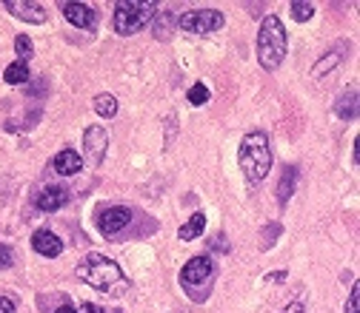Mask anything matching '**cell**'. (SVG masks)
Listing matches in <instances>:
<instances>
[{
    "instance_id": "obj_5",
    "label": "cell",
    "mask_w": 360,
    "mask_h": 313,
    "mask_svg": "<svg viewBox=\"0 0 360 313\" xmlns=\"http://www.w3.org/2000/svg\"><path fill=\"white\" fill-rule=\"evenodd\" d=\"M177 26L189 31V35H212L223 26V15L215 9H197V12H183L177 17Z\"/></svg>"
},
{
    "instance_id": "obj_7",
    "label": "cell",
    "mask_w": 360,
    "mask_h": 313,
    "mask_svg": "<svg viewBox=\"0 0 360 313\" xmlns=\"http://www.w3.org/2000/svg\"><path fill=\"white\" fill-rule=\"evenodd\" d=\"M132 223V211L123 208V205H114V208H106L100 216H98V228L106 234V236H114L120 234L126 225Z\"/></svg>"
},
{
    "instance_id": "obj_20",
    "label": "cell",
    "mask_w": 360,
    "mask_h": 313,
    "mask_svg": "<svg viewBox=\"0 0 360 313\" xmlns=\"http://www.w3.org/2000/svg\"><path fill=\"white\" fill-rule=\"evenodd\" d=\"M294 182H297V171H294V168H289V171H286V177H283V185H278V197H280V202H286V200L292 197Z\"/></svg>"
},
{
    "instance_id": "obj_19",
    "label": "cell",
    "mask_w": 360,
    "mask_h": 313,
    "mask_svg": "<svg viewBox=\"0 0 360 313\" xmlns=\"http://www.w3.org/2000/svg\"><path fill=\"white\" fill-rule=\"evenodd\" d=\"M169 17H172L169 12H163V15L155 17V38H158V40H166V38L172 35V20H169Z\"/></svg>"
},
{
    "instance_id": "obj_27",
    "label": "cell",
    "mask_w": 360,
    "mask_h": 313,
    "mask_svg": "<svg viewBox=\"0 0 360 313\" xmlns=\"http://www.w3.org/2000/svg\"><path fill=\"white\" fill-rule=\"evenodd\" d=\"M0 313H15V302L6 299V296H0Z\"/></svg>"
},
{
    "instance_id": "obj_17",
    "label": "cell",
    "mask_w": 360,
    "mask_h": 313,
    "mask_svg": "<svg viewBox=\"0 0 360 313\" xmlns=\"http://www.w3.org/2000/svg\"><path fill=\"white\" fill-rule=\"evenodd\" d=\"M95 111L100 117H114L117 114V100L112 97V94H98L95 97Z\"/></svg>"
},
{
    "instance_id": "obj_12",
    "label": "cell",
    "mask_w": 360,
    "mask_h": 313,
    "mask_svg": "<svg viewBox=\"0 0 360 313\" xmlns=\"http://www.w3.org/2000/svg\"><path fill=\"white\" fill-rule=\"evenodd\" d=\"M52 168H54L60 177H75V174L83 168V156H80L75 148H63V151L54 156Z\"/></svg>"
},
{
    "instance_id": "obj_11",
    "label": "cell",
    "mask_w": 360,
    "mask_h": 313,
    "mask_svg": "<svg viewBox=\"0 0 360 313\" xmlns=\"http://www.w3.org/2000/svg\"><path fill=\"white\" fill-rule=\"evenodd\" d=\"M6 12L9 15H15L17 20H26V23H43L46 20V12H43V6L40 3H23V0H9L6 3Z\"/></svg>"
},
{
    "instance_id": "obj_10",
    "label": "cell",
    "mask_w": 360,
    "mask_h": 313,
    "mask_svg": "<svg viewBox=\"0 0 360 313\" xmlns=\"http://www.w3.org/2000/svg\"><path fill=\"white\" fill-rule=\"evenodd\" d=\"M63 15L77 29H98V15L86 3H63Z\"/></svg>"
},
{
    "instance_id": "obj_3",
    "label": "cell",
    "mask_w": 360,
    "mask_h": 313,
    "mask_svg": "<svg viewBox=\"0 0 360 313\" xmlns=\"http://www.w3.org/2000/svg\"><path fill=\"white\" fill-rule=\"evenodd\" d=\"M286 57V29L278 15H266L257 31V63L266 72H275Z\"/></svg>"
},
{
    "instance_id": "obj_13",
    "label": "cell",
    "mask_w": 360,
    "mask_h": 313,
    "mask_svg": "<svg viewBox=\"0 0 360 313\" xmlns=\"http://www.w3.org/2000/svg\"><path fill=\"white\" fill-rule=\"evenodd\" d=\"M32 248L38 250L40 257H49V259L63 254V242H60V236H54L52 231H38L32 236Z\"/></svg>"
},
{
    "instance_id": "obj_26",
    "label": "cell",
    "mask_w": 360,
    "mask_h": 313,
    "mask_svg": "<svg viewBox=\"0 0 360 313\" xmlns=\"http://www.w3.org/2000/svg\"><path fill=\"white\" fill-rule=\"evenodd\" d=\"M77 313H103V307H98L95 302H83V305L77 307Z\"/></svg>"
},
{
    "instance_id": "obj_2",
    "label": "cell",
    "mask_w": 360,
    "mask_h": 313,
    "mask_svg": "<svg viewBox=\"0 0 360 313\" xmlns=\"http://www.w3.org/2000/svg\"><path fill=\"white\" fill-rule=\"evenodd\" d=\"M237 163H240V171H243L249 185H260L269 177V168H272V148H269L266 131H249L243 137L240 151H237Z\"/></svg>"
},
{
    "instance_id": "obj_29",
    "label": "cell",
    "mask_w": 360,
    "mask_h": 313,
    "mask_svg": "<svg viewBox=\"0 0 360 313\" xmlns=\"http://www.w3.org/2000/svg\"><path fill=\"white\" fill-rule=\"evenodd\" d=\"M54 313H77V310H75V307H72V305H60V307H57V310H54Z\"/></svg>"
},
{
    "instance_id": "obj_9",
    "label": "cell",
    "mask_w": 360,
    "mask_h": 313,
    "mask_svg": "<svg viewBox=\"0 0 360 313\" xmlns=\"http://www.w3.org/2000/svg\"><path fill=\"white\" fill-rule=\"evenodd\" d=\"M69 202V191L63 185H46L43 191L38 194V200H35V205L40 208V211H46V214H52V211H60Z\"/></svg>"
},
{
    "instance_id": "obj_15",
    "label": "cell",
    "mask_w": 360,
    "mask_h": 313,
    "mask_svg": "<svg viewBox=\"0 0 360 313\" xmlns=\"http://www.w3.org/2000/svg\"><path fill=\"white\" fill-rule=\"evenodd\" d=\"M338 117H343V120L357 117V91L354 88H352V94H343V100L338 103Z\"/></svg>"
},
{
    "instance_id": "obj_16",
    "label": "cell",
    "mask_w": 360,
    "mask_h": 313,
    "mask_svg": "<svg viewBox=\"0 0 360 313\" xmlns=\"http://www.w3.org/2000/svg\"><path fill=\"white\" fill-rule=\"evenodd\" d=\"M3 77H6L9 86H20V83L29 80V66H26V63H12V66H6Z\"/></svg>"
},
{
    "instance_id": "obj_14",
    "label": "cell",
    "mask_w": 360,
    "mask_h": 313,
    "mask_svg": "<svg viewBox=\"0 0 360 313\" xmlns=\"http://www.w3.org/2000/svg\"><path fill=\"white\" fill-rule=\"evenodd\" d=\"M203 228H206V216H203V214H192L189 223L180 225L177 236H180V239H197V236L203 234Z\"/></svg>"
},
{
    "instance_id": "obj_22",
    "label": "cell",
    "mask_w": 360,
    "mask_h": 313,
    "mask_svg": "<svg viewBox=\"0 0 360 313\" xmlns=\"http://www.w3.org/2000/svg\"><path fill=\"white\" fill-rule=\"evenodd\" d=\"M315 15V3H292V17L297 23H306Z\"/></svg>"
},
{
    "instance_id": "obj_6",
    "label": "cell",
    "mask_w": 360,
    "mask_h": 313,
    "mask_svg": "<svg viewBox=\"0 0 360 313\" xmlns=\"http://www.w3.org/2000/svg\"><path fill=\"white\" fill-rule=\"evenodd\" d=\"M209 276H215V262L209 257H192L183 271H180V285L183 288H195L200 282H206Z\"/></svg>"
},
{
    "instance_id": "obj_28",
    "label": "cell",
    "mask_w": 360,
    "mask_h": 313,
    "mask_svg": "<svg viewBox=\"0 0 360 313\" xmlns=\"http://www.w3.org/2000/svg\"><path fill=\"white\" fill-rule=\"evenodd\" d=\"M286 313H306V307H303V302H292L286 307Z\"/></svg>"
},
{
    "instance_id": "obj_8",
    "label": "cell",
    "mask_w": 360,
    "mask_h": 313,
    "mask_svg": "<svg viewBox=\"0 0 360 313\" xmlns=\"http://www.w3.org/2000/svg\"><path fill=\"white\" fill-rule=\"evenodd\" d=\"M106 145H109V134H106V129H100V125H92V129H86V134H83V151L89 154V160H92L95 166H100V163H103Z\"/></svg>"
},
{
    "instance_id": "obj_21",
    "label": "cell",
    "mask_w": 360,
    "mask_h": 313,
    "mask_svg": "<svg viewBox=\"0 0 360 313\" xmlns=\"http://www.w3.org/2000/svg\"><path fill=\"white\" fill-rule=\"evenodd\" d=\"M15 51H17L20 60H29V57L35 54V46H32V40H29L26 35H17L15 38Z\"/></svg>"
},
{
    "instance_id": "obj_25",
    "label": "cell",
    "mask_w": 360,
    "mask_h": 313,
    "mask_svg": "<svg viewBox=\"0 0 360 313\" xmlns=\"http://www.w3.org/2000/svg\"><path fill=\"white\" fill-rule=\"evenodd\" d=\"M357 307H360V285L354 282V285H352V296L346 302V313H357Z\"/></svg>"
},
{
    "instance_id": "obj_18",
    "label": "cell",
    "mask_w": 360,
    "mask_h": 313,
    "mask_svg": "<svg viewBox=\"0 0 360 313\" xmlns=\"http://www.w3.org/2000/svg\"><path fill=\"white\" fill-rule=\"evenodd\" d=\"M209 97H212V91H209V86H203V83H195L189 88V103L192 106H203Z\"/></svg>"
},
{
    "instance_id": "obj_4",
    "label": "cell",
    "mask_w": 360,
    "mask_h": 313,
    "mask_svg": "<svg viewBox=\"0 0 360 313\" xmlns=\"http://www.w3.org/2000/svg\"><path fill=\"white\" fill-rule=\"evenodd\" d=\"M158 3L155 0H146V3H137V0H123V3L114 6V29L117 35H135L146 23L155 20Z\"/></svg>"
},
{
    "instance_id": "obj_23",
    "label": "cell",
    "mask_w": 360,
    "mask_h": 313,
    "mask_svg": "<svg viewBox=\"0 0 360 313\" xmlns=\"http://www.w3.org/2000/svg\"><path fill=\"white\" fill-rule=\"evenodd\" d=\"M340 60V51H332V54H326L317 66H315V74H323V72H329V69H335V63Z\"/></svg>"
},
{
    "instance_id": "obj_1",
    "label": "cell",
    "mask_w": 360,
    "mask_h": 313,
    "mask_svg": "<svg viewBox=\"0 0 360 313\" xmlns=\"http://www.w3.org/2000/svg\"><path fill=\"white\" fill-rule=\"evenodd\" d=\"M77 279L86 282L89 288L103 291V294H112V296H120V294L129 291L126 273L120 271L117 262H112V259L103 257V254H89V257L77 265Z\"/></svg>"
},
{
    "instance_id": "obj_24",
    "label": "cell",
    "mask_w": 360,
    "mask_h": 313,
    "mask_svg": "<svg viewBox=\"0 0 360 313\" xmlns=\"http://www.w3.org/2000/svg\"><path fill=\"white\" fill-rule=\"evenodd\" d=\"M15 265V254H12V248L9 245H0V271H6Z\"/></svg>"
}]
</instances>
